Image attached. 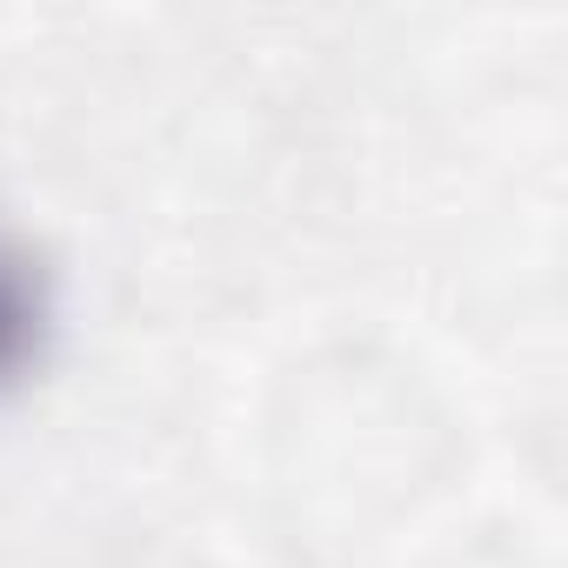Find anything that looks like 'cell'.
<instances>
[{
    "mask_svg": "<svg viewBox=\"0 0 568 568\" xmlns=\"http://www.w3.org/2000/svg\"><path fill=\"white\" fill-rule=\"evenodd\" d=\"M54 342V281L41 254L0 221V402H8Z\"/></svg>",
    "mask_w": 568,
    "mask_h": 568,
    "instance_id": "6da1fadb",
    "label": "cell"
}]
</instances>
